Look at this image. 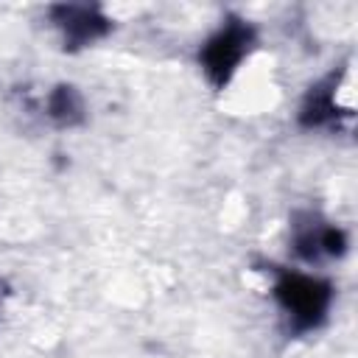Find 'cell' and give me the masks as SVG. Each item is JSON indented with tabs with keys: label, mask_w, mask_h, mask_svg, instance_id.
Returning <instances> with one entry per match:
<instances>
[{
	"label": "cell",
	"mask_w": 358,
	"mask_h": 358,
	"mask_svg": "<svg viewBox=\"0 0 358 358\" xmlns=\"http://www.w3.org/2000/svg\"><path fill=\"white\" fill-rule=\"evenodd\" d=\"M274 296L280 302V308L288 313L291 327L296 333L313 330L324 322L327 310H330V299H333V288L310 274L302 271H291V268H277L274 271Z\"/></svg>",
	"instance_id": "obj_1"
},
{
	"label": "cell",
	"mask_w": 358,
	"mask_h": 358,
	"mask_svg": "<svg viewBox=\"0 0 358 358\" xmlns=\"http://www.w3.org/2000/svg\"><path fill=\"white\" fill-rule=\"evenodd\" d=\"M252 42H255V31L243 20H235V17L227 20L207 39V45L199 53V62H201L204 73L210 76V81L215 87H224L232 78V73L238 70L241 59L249 53Z\"/></svg>",
	"instance_id": "obj_2"
},
{
	"label": "cell",
	"mask_w": 358,
	"mask_h": 358,
	"mask_svg": "<svg viewBox=\"0 0 358 358\" xmlns=\"http://www.w3.org/2000/svg\"><path fill=\"white\" fill-rule=\"evenodd\" d=\"M53 17L64 34V42H70L73 48L103 36L109 28V20L101 17L98 8H90V6H56Z\"/></svg>",
	"instance_id": "obj_3"
},
{
	"label": "cell",
	"mask_w": 358,
	"mask_h": 358,
	"mask_svg": "<svg viewBox=\"0 0 358 358\" xmlns=\"http://www.w3.org/2000/svg\"><path fill=\"white\" fill-rule=\"evenodd\" d=\"M50 117L59 123H76L81 117V98L73 87H59L50 95Z\"/></svg>",
	"instance_id": "obj_4"
}]
</instances>
